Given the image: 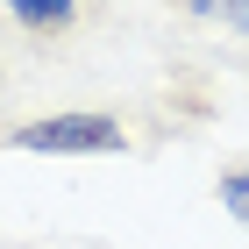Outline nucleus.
<instances>
[{
	"label": "nucleus",
	"instance_id": "obj_4",
	"mask_svg": "<svg viewBox=\"0 0 249 249\" xmlns=\"http://www.w3.org/2000/svg\"><path fill=\"white\" fill-rule=\"evenodd\" d=\"M221 207L249 228V164H242V171H221Z\"/></svg>",
	"mask_w": 249,
	"mask_h": 249
},
{
	"label": "nucleus",
	"instance_id": "obj_2",
	"mask_svg": "<svg viewBox=\"0 0 249 249\" xmlns=\"http://www.w3.org/2000/svg\"><path fill=\"white\" fill-rule=\"evenodd\" d=\"M0 7H7L21 29H36V36H57V29L78 21V0H0Z\"/></svg>",
	"mask_w": 249,
	"mask_h": 249
},
{
	"label": "nucleus",
	"instance_id": "obj_3",
	"mask_svg": "<svg viewBox=\"0 0 249 249\" xmlns=\"http://www.w3.org/2000/svg\"><path fill=\"white\" fill-rule=\"evenodd\" d=\"M178 7H192V15H207V21H228V29L249 36V0H178Z\"/></svg>",
	"mask_w": 249,
	"mask_h": 249
},
{
	"label": "nucleus",
	"instance_id": "obj_1",
	"mask_svg": "<svg viewBox=\"0 0 249 249\" xmlns=\"http://www.w3.org/2000/svg\"><path fill=\"white\" fill-rule=\"evenodd\" d=\"M7 142L43 157H107V150H128V128L114 114H43V121H21Z\"/></svg>",
	"mask_w": 249,
	"mask_h": 249
}]
</instances>
